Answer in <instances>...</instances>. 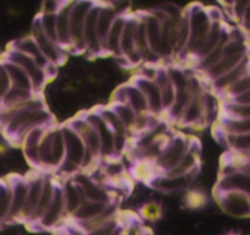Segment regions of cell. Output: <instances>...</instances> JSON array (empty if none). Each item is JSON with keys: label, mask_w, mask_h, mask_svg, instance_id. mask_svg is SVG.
<instances>
[{"label": "cell", "mask_w": 250, "mask_h": 235, "mask_svg": "<svg viewBox=\"0 0 250 235\" xmlns=\"http://www.w3.org/2000/svg\"><path fill=\"white\" fill-rule=\"evenodd\" d=\"M31 37L38 44L42 53H43V55L45 56L46 60L49 61L50 65L60 67L62 63H65L68 51L65 50L60 44H58L56 41H54L53 39H50L46 36L45 32L42 28V24L39 22L38 17H36L33 23H32Z\"/></svg>", "instance_id": "cell-9"}, {"label": "cell", "mask_w": 250, "mask_h": 235, "mask_svg": "<svg viewBox=\"0 0 250 235\" xmlns=\"http://www.w3.org/2000/svg\"><path fill=\"white\" fill-rule=\"evenodd\" d=\"M2 62H4L7 72H9L12 88L34 92V88H33V84H32L31 78H29V76L27 75L26 71H24L23 68H21L19 65H16V63L11 62V61L9 60H4Z\"/></svg>", "instance_id": "cell-35"}, {"label": "cell", "mask_w": 250, "mask_h": 235, "mask_svg": "<svg viewBox=\"0 0 250 235\" xmlns=\"http://www.w3.org/2000/svg\"><path fill=\"white\" fill-rule=\"evenodd\" d=\"M37 17L39 19L42 28L45 32L46 36L59 44L58 29H56V14H42V12H39Z\"/></svg>", "instance_id": "cell-45"}, {"label": "cell", "mask_w": 250, "mask_h": 235, "mask_svg": "<svg viewBox=\"0 0 250 235\" xmlns=\"http://www.w3.org/2000/svg\"><path fill=\"white\" fill-rule=\"evenodd\" d=\"M224 101H231L236 102V104H250V89L247 90L243 94L238 95V97H234L229 100H224Z\"/></svg>", "instance_id": "cell-52"}, {"label": "cell", "mask_w": 250, "mask_h": 235, "mask_svg": "<svg viewBox=\"0 0 250 235\" xmlns=\"http://www.w3.org/2000/svg\"><path fill=\"white\" fill-rule=\"evenodd\" d=\"M221 116L231 117V118H250V104L224 101Z\"/></svg>", "instance_id": "cell-42"}, {"label": "cell", "mask_w": 250, "mask_h": 235, "mask_svg": "<svg viewBox=\"0 0 250 235\" xmlns=\"http://www.w3.org/2000/svg\"><path fill=\"white\" fill-rule=\"evenodd\" d=\"M200 170V146L197 140H193L192 148L188 151L187 155L181 160L176 167L168 171L164 175L172 176V177H183V176L192 175V173L198 172Z\"/></svg>", "instance_id": "cell-27"}, {"label": "cell", "mask_w": 250, "mask_h": 235, "mask_svg": "<svg viewBox=\"0 0 250 235\" xmlns=\"http://www.w3.org/2000/svg\"><path fill=\"white\" fill-rule=\"evenodd\" d=\"M58 178H54L53 176L48 175V172H45V179H44V187L41 195V200H39L38 206H37L36 212H34L33 217H32L28 226L36 227L37 224H38V222L41 221V218L43 217V215L45 214L48 207L50 206L51 201H53L56 187H58Z\"/></svg>", "instance_id": "cell-28"}, {"label": "cell", "mask_w": 250, "mask_h": 235, "mask_svg": "<svg viewBox=\"0 0 250 235\" xmlns=\"http://www.w3.org/2000/svg\"><path fill=\"white\" fill-rule=\"evenodd\" d=\"M110 104H126L131 106L138 115H149V106L143 92L138 85L131 80L126 84L120 85L114 90Z\"/></svg>", "instance_id": "cell-11"}, {"label": "cell", "mask_w": 250, "mask_h": 235, "mask_svg": "<svg viewBox=\"0 0 250 235\" xmlns=\"http://www.w3.org/2000/svg\"><path fill=\"white\" fill-rule=\"evenodd\" d=\"M11 49L19 50V51H21V53L26 54V55L31 56V58L34 59V60H36L39 65L43 66V67L45 68L46 72H48V70L50 66H54V65H50V63H49V61L46 60V58L43 55V53H42V50H41V48L38 46V44L36 43V40H34L31 36L24 37V38H21V39H19V40L14 41V43L11 44ZM56 67H58V66H56Z\"/></svg>", "instance_id": "cell-32"}, {"label": "cell", "mask_w": 250, "mask_h": 235, "mask_svg": "<svg viewBox=\"0 0 250 235\" xmlns=\"http://www.w3.org/2000/svg\"><path fill=\"white\" fill-rule=\"evenodd\" d=\"M249 89H250V70L241 78V79L237 80L233 85H231L229 89L225 90L220 97L224 98V100H229V99H232V98L243 94V93H246L247 90Z\"/></svg>", "instance_id": "cell-44"}, {"label": "cell", "mask_w": 250, "mask_h": 235, "mask_svg": "<svg viewBox=\"0 0 250 235\" xmlns=\"http://www.w3.org/2000/svg\"><path fill=\"white\" fill-rule=\"evenodd\" d=\"M73 0H70L60 11L56 14V29H58V41L65 50L71 51V7Z\"/></svg>", "instance_id": "cell-30"}, {"label": "cell", "mask_w": 250, "mask_h": 235, "mask_svg": "<svg viewBox=\"0 0 250 235\" xmlns=\"http://www.w3.org/2000/svg\"><path fill=\"white\" fill-rule=\"evenodd\" d=\"M37 94H38V93L31 92V90L11 88L10 92L4 97V99L0 101V106H4V107L19 106V105H22L26 101H28L29 99H32V98Z\"/></svg>", "instance_id": "cell-41"}, {"label": "cell", "mask_w": 250, "mask_h": 235, "mask_svg": "<svg viewBox=\"0 0 250 235\" xmlns=\"http://www.w3.org/2000/svg\"><path fill=\"white\" fill-rule=\"evenodd\" d=\"M63 138L66 144V157L61 167L55 173L66 178H72L77 173L82 172L84 165L87 148L83 143L82 138L77 132L70 126L68 122L61 124Z\"/></svg>", "instance_id": "cell-4"}, {"label": "cell", "mask_w": 250, "mask_h": 235, "mask_svg": "<svg viewBox=\"0 0 250 235\" xmlns=\"http://www.w3.org/2000/svg\"><path fill=\"white\" fill-rule=\"evenodd\" d=\"M188 21H189V40H188L186 61L193 63L202 46L207 40L211 29L212 19L209 12V7L200 2H193L186 9Z\"/></svg>", "instance_id": "cell-2"}, {"label": "cell", "mask_w": 250, "mask_h": 235, "mask_svg": "<svg viewBox=\"0 0 250 235\" xmlns=\"http://www.w3.org/2000/svg\"><path fill=\"white\" fill-rule=\"evenodd\" d=\"M246 34H247V37H248V40H249V43H250V26L248 27V29H247V31H246Z\"/></svg>", "instance_id": "cell-55"}, {"label": "cell", "mask_w": 250, "mask_h": 235, "mask_svg": "<svg viewBox=\"0 0 250 235\" xmlns=\"http://www.w3.org/2000/svg\"><path fill=\"white\" fill-rule=\"evenodd\" d=\"M132 80H133V82L138 85L139 89L143 92L144 97H146V102H148L150 115L158 117V118H163V117L165 116L166 111L165 107H164L160 89H159L155 80L146 79V78L138 77V76H136V78Z\"/></svg>", "instance_id": "cell-19"}, {"label": "cell", "mask_w": 250, "mask_h": 235, "mask_svg": "<svg viewBox=\"0 0 250 235\" xmlns=\"http://www.w3.org/2000/svg\"><path fill=\"white\" fill-rule=\"evenodd\" d=\"M72 178L80 185L85 200L88 201L99 202V204H110V202L115 201L114 196L109 192L106 185L93 179L89 173L80 172L73 176Z\"/></svg>", "instance_id": "cell-18"}, {"label": "cell", "mask_w": 250, "mask_h": 235, "mask_svg": "<svg viewBox=\"0 0 250 235\" xmlns=\"http://www.w3.org/2000/svg\"><path fill=\"white\" fill-rule=\"evenodd\" d=\"M126 16L119 15L115 19L114 24H112L111 29H110L109 34H107L106 43H105V56H112L114 59L121 58V38L122 33H124L125 23H126Z\"/></svg>", "instance_id": "cell-29"}, {"label": "cell", "mask_w": 250, "mask_h": 235, "mask_svg": "<svg viewBox=\"0 0 250 235\" xmlns=\"http://www.w3.org/2000/svg\"><path fill=\"white\" fill-rule=\"evenodd\" d=\"M221 133V132H220ZM225 144L231 153L239 155L250 154V133L247 134H224L221 133Z\"/></svg>", "instance_id": "cell-38"}, {"label": "cell", "mask_w": 250, "mask_h": 235, "mask_svg": "<svg viewBox=\"0 0 250 235\" xmlns=\"http://www.w3.org/2000/svg\"><path fill=\"white\" fill-rule=\"evenodd\" d=\"M12 188L11 200V214H10L9 223L20 222L26 206L27 195H28V178L15 177L10 179Z\"/></svg>", "instance_id": "cell-21"}, {"label": "cell", "mask_w": 250, "mask_h": 235, "mask_svg": "<svg viewBox=\"0 0 250 235\" xmlns=\"http://www.w3.org/2000/svg\"><path fill=\"white\" fill-rule=\"evenodd\" d=\"M198 175H199V171L192 173V175L183 176V177H172V176L159 173L149 182V184L159 192L170 194V193H176L186 189L195 179V177H198Z\"/></svg>", "instance_id": "cell-22"}, {"label": "cell", "mask_w": 250, "mask_h": 235, "mask_svg": "<svg viewBox=\"0 0 250 235\" xmlns=\"http://www.w3.org/2000/svg\"><path fill=\"white\" fill-rule=\"evenodd\" d=\"M219 131L224 134L250 133V118H231L221 116L219 119Z\"/></svg>", "instance_id": "cell-37"}, {"label": "cell", "mask_w": 250, "mask_h": 235, "mask_svg": "<svg viewBox=\"0 0 250 235\" xmlns=\"http://www.w3.org/2000/svg\"><path fill=\"white\" fill-rule=\"evenodd\" d=\"M114 202H110V204H99V202H93L85 200L82 204V206L80 207V210L76 212V215L70 219V221L82 222L88 221V219L90 218H94V217L99 216V215L104 214L106 210H109L110 206H111Z\"/></svg>", "instance_id": "cell-36"}, {"label": "cell", "mask_w": 250, "mask_h": 235, "mask_svg": "<svg viewBox=\"0 0 250 235\" xmlns=\"http://www.w3.org/2000/svg\"><path fill=\"white\" fill-rule=\"evenodd\" d=\"M205 93H207V89L204 87L195 90L178 124L193 129L204 128L209 124L207 119V112H205Z\"/></svg>", "instance_id": "cell-12"}, {"label": "cell", "mask_w": 250, "mask_h": 235, "mask_svg": "<svg viewBox=\"0 0 250 235\" xmlns=\"http://www.w3.org/2000/svg\"><path fill=\"white\" fill-rule=\"evenodd\" d=\"M193 140L194 139L188 138L183 134H176V136L171 137L163 154L154 163L158 173H167L168 171L176 167L190 150Z\"/></svg>", "instance_id": "cell-6"}, {"label": "cell", "mask_w": 250, "mask_h": 235, "mask_svg": "<svg viewBox=\"0 0 250 235\" xmlns=\"http://www.w3.org/2000/svg\"><path fill=\"white\" fill-rule=\"evenodd\" d=\"M9 150H10L9 144H7L5 140H1V139H0V157L6 155V154L9 153Z\"/></svg>", "instance_id": "cell-53"}, {"label": "cell", "mask_w": 250, "mask_h": 235, "mask_svg": "<svg viewBox=\"0 0 250 235\" xmlns=\"http://www.w3.org/2000/svg\"><path fill=\"white\" fill-rule=\"evenodd\" d=\"M111 105L112 109L115 110V112L117 114V116L120 117L121 122L124 123V126L126 127V129L128 131V133L131 134V137L133 138L134 136H138V126H139V115L132 109L131 106L126 104H109Z\"/></svg>", "instance_id": "cell-34"}, {"label": "cell", "mask_w": 250, "mask_h": 235, "mask_svg": "<svg viewBox=\"0 0 250 235\" xmlns=\"http://www.w3.org/2000/svg\"><path fill=\"white\" fill-rule=\"evenodd\" d=\"M137 20H138L137 14L131 12L127 15L121 38V58L127 61L129 67H138L143 63L136 48Z\"/></svg>", "instance_id": "cell-16"}, {"label": "cell", "mask_w": 250, "mask_h": 235, "mask_svg": "<svg viewBox=\"0 0 250 235\" xmlns=\"http://www.w3.org/2000/svg\"><path fill=\"white\" fill-rule=\"evenodd\" d=\"M61 184H62L66 218L71 219L85 201V197L81 187L73 180V178H66L63 182H61Z\"/></svg>", "instance_id": "cell-23"}, {"label": "cell", "mask_w": 250, "mask_h": 235, "mask_svg": "<svg viewBox=\"0 0 250 235\" xmlns=\"http://www.w3.org/2000/svg\"><path fill=\"white\" fill-rule=\"evenodd\" d=\"M102 0H97L93 7L88 14L87 20H85L84 26V46L85 51L84 55L87 58L95 59L99 56H104V50H103L102 43H100L99 36H98V16H99L100 7H102Z\"/></svg>", "instance_id": "cell-14"}, {"label": "cell", "mask_w": 250, "mask_h": 235, "mask_svg": "<svg viewBox=\"0 0 250 235\" xmlns=\"http://www.w3.org/2000/svg\"><path fill=\"white\" fill-rule=\"evenodd\" d=\"M98 111L100 112V115L103 116V118L106 121V123L109 124L110 128H111L112 133L115 136V145H116V155L117 157L125 154L128 149L129 143L132 140L131 134L128 133V131L126 129V127L124 126V123L121 122L120 117L117 116V114L115 112V110L112 109L111 105H103V106L97 107Z\"/></svg>", "instance_id": "cell-15"}, {"label": "cell", "mask_w": 250, "mask_h": 235, "mask_svg": "<svg viewBox=\"0 0 250 235\" xmlns=\"http://www.w3.org/2000/svg\"><path fill=\"white\" fill-rule=\"evenodd\" d=\"M5 60L11 61V62L19 65L21 68H23L27 75L29 76V78H31L34 92L38 93V94L43 93V90L45 89L49 80H50V77H49L48 72H46L43 66L39 65L31 56L26 55V54L21 53L19 50H15V49H10L7 51Z\"/></svg>", "instance_id": "cell-7"}, {"label": "cell", "mask_w": 250, "mask_h": 235, "mask_svg": "<svg viewBox=\"0 0 250 235\" xmlns=\"http://www.w3.org/2000/svg\"><path fill=\"white\" fill-rule=\"evenodd\" d=\"M12 188L11 182H0V226L9 223L10 214H11Z\"/></svg>", "instance_id": "cell-39"}, {"label": "cell", "mask_w": 250, "mask_h": 235, "mask_svg": "<svg viewBox=\"0 0 250 235\" xmlns=\"http://www.w3.org/2000/svg\"><path fill=\"white\" fill-rule=\"evenodd\" d=\"M215 190H237L250 196V173L232 171L220 175Z\"/></svg>", "instance_id": "cell-25"}, {"label": "cell", "mask_w": 250, "mask_h": 235, "mask_svg": "<svg viewBox=\"0 0 250 235\" xmlns=\"http://www.w3.org/2000/svg\"><path fill=\"white\" fill-rule=\"evenodd\" d=\"M250 70V55L246 60L242 61L238 66H236L234 68H232L229 72L225 73L224 76L219 77L217 79L210 82V89L211 92H214L215 94L221 95L225 90L229 89L231 85H233L237 80L241 79L244 75Z\"/></svg>", "instance_id": "cell-26"}, {"label": "cell", "mask_w": 250, "mask_h": 235, "mask_svg": "<svg viewBox=\"0 0 250 235\" xmlns=\"http://www.w3.org/2000/svg\"><path fill=\"white\" fill-rule=\"evenodd\" d=\"M214 196L220 209L234 218H250V196L237 190H215Z\"/></svg>", "instance_id": "cell-8"}, {"label": "cell", "mask_w": 250, "mask_h": 235, "mask_svg": "<svg viewBox=\"0 0 250 235\" xmlns=\"http://www.w3.org/2000/svg\"><path fill=\"white\" fill-rule=\"evenodd\" d=\"M224 235H242L241 233H237V232H229V233H226Z\"/></svg>", "instance_id": "cell-56"}, {"label": "cell", "mask_w": 250, "mask_h": 235, "mask_svg": "<svg viewBox=\"0 0 250 235\" xmlns=\"http://www.w3.org/2000/svg\"><path fill=\"white\" fill-rule=\"evenodd\" d=\"M186 207L189 210H200L207 206L208 197L204 192L199 189H188L183 197Z\"/></svg>", "instance_id": "cell-43"}, {"label": "cell", "mask_w": 250, "mask_h": 235, "mask_svg": "<svg viewBox=\"0 0 250 235\" xmlns=\"http://www.w3.org/2000/svg\"><path fill=\"white\" fill-rule=\"evenodd\" d=\"M122 235H150L146 227L143 223L136 219H128V221H122Z\"/></svg>", "instance_id": "cell-46"}, {"label": "cell", "mask_w": 250, "mask_h": 235, "mask_svg": "<svg viewBox=\"0 0 250 235\" xmlns=\"http://www.w3.org/2000/svg\"><path fill=\"white\" fill-rule=\"evenodd\" d=\"M121 226L122 219L121 217L117 216L115 217L114 219H111L110 222H107L106 224L100 227V228L95 229V231L93 232H89V233H87L85 235H114L120 228H121Z\"/></svg>", "instance_id": "cell-47"}, {"label": "cell", "mask_w": 250, "mask_h": 235, "mask_svg": "<svg viewBox=\"0 0 250 235\" xmlns=\"http://www.w3.org/2000/svg\"><path fill=\"white\" fill-rule=\"evenodd\" d=\"M150 235H151V234H150Z\"/></svg>", "instance_id": "cell-58"}, {"label": "cell", "mask_w": 250, "mask_h": 235, "mask_svg": "<svg viewBox=\"0 0 250 235\" xmlns=\"http://www.w3.org/2000/svg\"><path fill=\"white\" fill-rule=\"evenodd\" d=\"M249 55L250 43L246 32L241 27L239 28H232L231 40L229 41L226 49H225L222 59L216 65L212 66L207 72L203 73L202 77L204 78L205 82H212V80L217 79L219 77L224 76L225 73L229 72L236 66H238Z\"/></svg>", "instance_id": "cell-1"}, {"label": "cell", "mask_w": 250, "mask_h": 235, "mask_svg": "<svg viewBox=\"0 0 250 235\" xmlns=\"http://www.w3.org/2000/svg\"><path fill=\"white\" fill-rule=\"evenodd\" d=\"M50 127V126H49ZM49 127H37L32 129L22 141V151L26 157L27 162L34 168L39 170V150H41V143Z\"/></svg>", "instance_id": "cell-24"}, {"label": "cell", "mask_w": 250, "mask_h": 235, "mask_svg": "<svg viewBox=\"0 0 250 235\" xmlns=\"http://www.w3.org/2000/svg\"><path fill=\"white\" fill-rule=\"evenodd\" d=\"M97 0H73L71 7V53L84 54L85 20Z\"/></svg>", "instance_id": "cell-5"}, {"label": "cell", "mask_w": 250, "mask_h": 235, "mask_svg": "<svg viewBox=\"0 0 250 235\" xmlns=\"http://www.w3.org/2000/svg\"><path fill=\"white\" fill-rule=\"evenodd\" d=\"M238 24L244 32L248 29V27L250 26V4L247 6V9L244 10L243 15H242V19H241V21L238 22Z\"/></svg>", "instance_id": "cell-51"}, {"label": "cell", "mask_w": 250, "mask_h": 235, "mask_svg": "<svg viewBox=\"0 0 250 235\" xmlns=\"http://www.w3.org/2000/svg\"><path fill=\"white\" fill-rule=\"evenodd\" d=\"M121 228H122V226H121ZM121 228H120V229H119V231H117V232H116V233H115L114 235H122V233H121Z\"/></svg>", "instance_id": "cell-57"}, {"label": "cell", "mask_w": 250, "mask_h": 235, "mask_svg": "<svg viewBox=\"0 0 250 235\" xmlns=\"http://www.w3.org/2000/svg\"><path fill=\"white\" fill-rule=\"evenodd\" d=\"M44 179H45V172L36 173V175L28 177V195H27L26 206H24L23 212L20 222L21 223L28 224L36 212L38 202L41 200L42 192L44 187Z\"/></svg>", "instance_id": "cell-20"}, {"label": "cell", "mask_w": 250, "mask_h": 235, "mask_svg": "<svg viewBox=\"0 0 250 235\" xmlns=\"http://www.w3.org/2000/svg\"><path fill=\"white\" fill-rule=\"evenodd\" d=\"M84 116L87 117L88 121L92 123L97 131L98 136L100 139V145H102V161L112 160L117 158L116 155V145H115V136L112 133L111 128L106 123L98 109H89L87 111H83Z\"/></svg>", "instance_id": "cell-10"}, {"label": "cell", "mask_w": 250, "mask_h": 235, "mask_svg": "<svg viewBox=\"0 0 250 235\" xmlns=\"http://www.w3.org/2000/svg\"><path fill=\"white\" fill-rule=\"evenodd\" d=\"M67 122L77 132L78 136L82 138L83 143L87 148V153L94 156L97 160L102 161V145H100L99 136H98L97 131L92 126V123L84 116V114L83 112L77 114L72 118L68 119Z\"/></svg>", "instance_id": "cell-13"}, {"label": "cell", "mask_w": 250, "mask_h": 235, "mask_svg": "<svg viewBox=\"0 0 250 235\" xmlns=\"http://www.w3.org/2000/svg\"><path fill=\"white\" fill-rule=\"evenodd\" d=\"M70 0H44L42 4V14H58Z\"/></svg>", "instance_id": "cell-49"}, {"label": "cell", "mask_w": 250, "mask_h": 235, "mask_svg": "<svg viewBox=\"0 0 250 235\" xmlns=\"http://www.w3.org/2000/svg\"><path fill=\"white\" fill-rule=\"evenodd\" d=\"M220 1H221V4L224 5L226 9L229 10V9H231V6H232V4H233L234 0H220Z\"/></svg>", "instance_id": "cell-54"}, {"label": "cell", "mask_w": 250, "mask_h": 235, "mask_svg": "<svg viewBox=\"0 0 250 235\" xmlns=\"http://www.w3.org/2000/svg\"><path fill=\"white\" fill-rule=\"evenodd\" d=\"M155 82L158 84L159 89H160L165 111L167 112V110L172 106L173 101L176 99V88L172 79H171L167 67H160L158 76L155 78Z\"/></svg>", "instance_id": "cell-33"}, {"label": "cell", "mask_w": 250, "mask_h": 235, "mask_svg": "<svg viewBox=\"0 0 250 235\" xmlns=\"http://www.w3.org/2000/svg\"><path fill=\"white\" fill-rule=\"evenodd\" d=\"M11 88H12V84H11V79H10L9 72H7L4 62L0 61V101L4 99V97L10 92Z\"/></svg>", "instance_id": "cell-48"}, {"label": "cell", "mask_w": 250, "mask_h": 235, "mask_svg": "<svg viewBox=\"0 0 250 235\" xmlns=\"http://www.w3.org/2000/svg\"><path fill=\"white\" fill-rule=\"evenodd\" d=\"M63 221H67V218H66L62 184L59 180L53 201L36 227L42 231H51L58 228Z\"/></svg>", "instance_id": "cell-17"}, {"label": "cell", "mask_w": 250, "mask_h": 235, "mask_svg": "<svg viewBox=\"0 0 250 235\" xmlns=\"http://www.w3.org/2000/svg\"><path fill=\"white\" fill-rule=\"evenodd\" d=\"M66 157V144L61 124L49 127L44 134L39 150V170L56 172Z\"/></svg>", "instance_id": "cell-3"}, {"label": "cell", "mask_w": 250, "mask_h": 235, "mask_svg": "<svg viewBox=\"0 0 250 235\" xmlns=\"http://www.w3.org/2000/svg\"><path fill=\"white\" fill-rule=\"evenodd\" d=\"M119 16L116 10L111 5L110 1H103L102 7H100L99 16H98V36H99L100 43H102L103 50L105 48V43H106L107 34H109L110 29H111L112 24H114L115 19ZM105 56V55H104Z\"/></svg>", "instance_id": "cell-31"}, {"label": "cell", "mask_w": 250, "mask_h": 235, "mask_svg": "<svg viewBox=\"0 0 250 235\" xmlns=\"http://www.w3.org/2000/svg\"><path fill=\"white\" fill-rule=\"evenodd\" d=\"M138 215L142 221L149 222V223H155V222L160 221L164 216L163 205L159 201H155V200L146 201L139 207Z\"/></svg>", "instance_id": "cell-40"}, {"label": "cell", "mask_w": 250, "mask_h": 235, "mask_svg": "<svg viewBox=\"0 0 250 235\" xmlns=\"http://www.w3.org/2000/svg\"><path fill=\"white\" fill-rule=\"evenodd\" d=\"M249 4L250 0H234L231 9H229V12H231L232 17H233L237 22L241 21L242 15H243L244 10L247 9V6H248Z\"/></svg>", "instance_id": "cell-50"}]
</instances>
